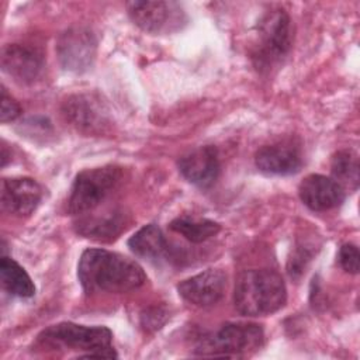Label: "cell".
<instances>
[{
	"label": "cell",
	"instance_id": "obj_3",
	"mask_svg": "<svg viewBox=\"0 0 360 360\" xmlns=\"http://www.w3.org/2000/svg\"><path fill=\"white\" fill-rule=\"evenodd\" d=\"M38 340L52 347H68L83 352L80 357H118L111 345L112 333L105 326H84L73 322H60L42 330Z\"/></svg>",
	"mask_w": 360,
	"mask_h": 360
},
{
	"label": "cell",
	"instance_id": "obj_17",
	"mask_svg": "<svg viewBox=\"0 0 360 360\" xmlns=\"http://www.w3.org/2000/svg\"><path fill=\"white\" fill-rule=\"evenodd\" d=\"M128 248L138 257L155 262L166 257L169 252L167 240L160 228L155 224L145 225L138 232H135L128 239Z\"/></svg>",
	"mask_w": 360,
	"mask_h": 360
},
{
	"label": "cell",
	"instance_id": "obj_21",
	"mask_svg": "<svg viewBox=\"0 0 360 360\" xmlns=\"http://www.w3.org/2000/svg\"><path fill=\"white\" fill-rule=\"evenodd\" d=\"M359 249L353 243H345L340 246L338 253V262L342 269L350 274L359 273Z\"/></svg>",
	"mask_w": 360,
	"mask_h": 360
},
{
	"label": "cell",
	"instance_id": "obj_11",
	"mask_svg": "<svg viewBox=\"0 0 360 360\" xmlns=\"http://www.w3.org/2000/svg\"><path fill=\"white\" fill-rule=\"evenodd\" d=\"M44 68L42 55L31 46L10 44L1 49V69L21 84L34 83Z\"/></svg>",
	"mask_w": 360,
	"mask_h": 360
},
{
	"label": "cell",
	"instance_id": "obj_7",
	"mask_svg": "<svg viewBox=\"0 0 360 360\" xmlns=\"http://www.w3.org/2000/svg\"><path fill=\"white\" fill-rule=\"evenodd\" d=\"M127 10L141 30L150 34H170L181 30L187 17L174 1H128Z\"/></svg>",
	"mask_w": 360,
	"mask_h": 360
},
{
	"label": "cell",
	"instance_id": "obj_22",
	"mask_svg": "<svg viewBox=\"0 0 360 360\" xmlns=\"http://www.w3.org/2000/svg\"><path fill=\"white\" fill-rule=\"evenodd\" d=\"M21 114L20 104L7 93L4 86L1 87V110H0V121L3 124L14 121Z\"/></svg>",
	"mask_w": 360,
	"mask_h": 360
},
{
	"label": "cell",
	"instance_id": "obj_8",
	"mask_svg": "<svg viewBox=\"0 0 360 360\" xmlns=\"http://www.w3.org/2000/svg\"><path fill=\"white\" fill-rule=\"evenodd\" d=\"M97 39L86 27H70L56 41V55L63 69L75 73L89 70L96 59Z\"/></svg>",
	"mask_w": 360,
	"mask_h": 360
},
{
	"label": "cell",
	"instance_id": "obj_12",
	"mask_svg": "<svg viewBox=\"0 0 360 360\" xmlns=\"http://www.w3.org/2000/svg\"><path fill=\"white\" fill-rule=\"evenodd\" d=\"M177 167L186 180L207 188L215 183L219 174L218 150L211 145L195 148L179 159Z\"/></svg>",
	"mask_w": 360,
	"mask_h": 360
},
{
	"label": "cell",
	"instance_id": "obj_18",
	"mask_svg": "<svg viewBox=\"0 0 360 360\" xmlns=\"http://www.w3.org/2000/svg\"><path fill=\"white\" fill-rule=\"evenodd\" d=\"M0 280L3 288L11 295L30 298L35 294V285L28 273L11 257L3 256L0 260Z\"/></svg>",
	"mask_w": 360,
	"mask_h": 360
},
{
	"label": "cell",
	"instance_id": "obj_20",
	"mask_svg": "<svg viewBox=\"0 0 360 360\" xmlns=\"http://www.w3.org/2000/svg\"><path fill=\"white\" fill-rule=\"evenodd\" d=\"M332 179L338 181L343 188L352 190L359 186V158L350 149H342L336 152L330 163Z\"/></svg>",
	"mask_w": 360,
	"mask_h": 360
},
{
	"label": "cell",
	"instance_id": "obj_16",
	"mask_svg": "<svg viewBox=\"0 0 360 360\" xmlns=\"http://www.w3.org/2000/svg\"><path fill=\"white\" fill-rule=\"evenodd\" d=\"M128 224L127 214L120 208H111L98 214H83L76 222L75 229L79 235L96 240L115 239Z\"/></svg>",
	"mask_w": 360,
	"mask_h": 360
},
{
	"label": "cell",
	"instance_id": "obj_4",
	"mask_svg": "<svg viewBox=\"0 0 360 360\" xmlns=\"http://www.w3.org/2000/svg\"><path fill=\"white\" fill-rule=\"evenodd\" d=\"M264 343L263 328L253 322H226L217 332L201 336L195 346L200 356L245 357Z\"/></svg>",
	"mask_w": 360,
	"mask_h": 360
},
{
	"label": "cell",
	"instance_id": "obj_19",
	"mask_svg": "<svg viewBox=\"0 0 360 360\" xmlns=\"http://www.w3.org/2000/svg\"><path fill=\"white\" fill-rule=\"evenodd\" d=\"M170 229L193 243H201L221 231V225L212 219L198 217H177L170 222Z\"/></svg>",
	"mask_w": 360,
	"mask_h": 360
},
{
	"label": "cell",
	"instance_id": "obj_5",
	"mask_svg": "<svg viewBox=\"0 0 360 360\" xmlns=\"http://www.w3.org/2000/svg\"><path fill=\"white\" fill-rule=\"evenodd\" d=\"M292 44L291 20L283 8L267 11L256 28L252 60L259 70H270L287 56Z\"/></svg>",
	"mask_w": 360,
	"mask_h": 360
},
{
	"label": "cell",
	"instance_id": "obj_2",
	"mask_svg": "<svg viewBox=\"0 0 360 360\" xmlns=\"http://www.w3.org/2000/svg\"><path fill=\"white\" fill-rule=\"evenodd\" d=\"M287 288L281 276L270 269H250L239 274L233 304L239 314L248 316L269 315L284 307Z\"/></svg>",
	"mask_w": 360,
	"mask_h": 360
},
{
	"label": "cell",
	"instance_id": "obj_9",
	"mask_svg": "<svg viewBox=\"0 0 360 360\" xmlns=\"http://www.w3.org/2000/svg\"><path fill=\"white\" fill-rule=\"evenodd\" d=\"M66 120L86 134H103L111 124L105 104L91 94H75L63 103Z\"/></svg>",
	"mask_w": 360,
	"mask_h": 360
},
{
	"label": "cell",
	"instance_id": "obj_13",
	"mask_svg": "<svg viewBox=\"0 0 360 360\" xmlns=\"http://www.w3.org/2000/svg\"><path fill=\"white\" fill-rule=\"evenodd\" d=\"M304 205L312 211H328L345 201V188L332 177L323 174L307 176L298 187Z\"/></svg>",
	"mask_w": 360,
	"mask_h": 360
},
{
	"label": "cell",
	"instance_id": "obj_10",
	"mask_svg": "<svg viewBox=\"0 0 360 360\" xmlns=\"http://www.w3.org/2000/svg\"><path fill=\"white\" fill-rule=\"evenodd\" d=\"M226 274L218 269H208L177 284L180 297L200 308L215 305L225 294Z\"/></svg>",
	"mask_w": 360,
	"mask_h": 360
},
{
	"label": "cell",
	"instance_id": "obj_23",
	"mask_svg": "<svg viewBox=\"0 0 360 360\" xmlns=\"http://www.w3.org/2000/svg\"><path fill=\"white\" fill-rule=\"evenodd\" d=\"M166 316H167V314L163 308L155 307V308L146 309L141 315V321H142V325H143L145 329H148V330L153 329L155 330V329H159L165 323Z\"/></svg>",
	"mask_w": 360,
	"mask_h": 360
},
{
	"label": "cell",
	"instance_id": "obj_15",
	"mask_svg": "<svg viewBox=\"0 0 360 360\" xmlns=\"http://www.w3.org/2000/svg\"><path fill=\"white\" fill-rule=\"evenodd\" d=\"M256 167L266 174L287 176L297 173L302 166L301 150L291 142H278L262 146L255 155Z\"/></svg>",
	"mask_w": 360,
	"mask_h": 360
},
{
	"label": "cell",
	"instance_id": "obj_1",
	"mask_svg": "<svg viewBox=\"0 0 360 360\" xmlns=\"http://www.w3.org/2000/svg\"><path fill=\"white\" fill-rule=\"evenodd\" d=\"M77 278L87 294L128 292L146 281L143 269L132 259L105 249H86L77 264Z\"/></svg>",
	"mask_w": 360,
	"mask_h": 360
},
{
	"label": "cell",
	"instance_id": "obj_6",
	"mask_svg": "<svg viewBox=\"0 0 360 360\" xmlns=\"http://www.w3.org/2000/svg\"><path fill=\"white\" fill-rule=\"evenodd\" d=\"M122 176V169L118 166H103L80 172L70 190L68 211L73 215L94 211L118 188Z\"/></svg>",
	"mask_w": 360,
	"mask_h": 360
},
{
	"label": "cell",
	"instance_id": "obj_14",
	"mask_svg": "<svg viewBox=\"0 0 360 360\" xmlns=\"http://www.w3.org/2000/svg\"><path fill=\"white\" fill-rule=\"evenodd\" d=\"M42 198L41 186L31 177L3 179L1 207L13 215H30Z\"/></svg>",
	"mask_w": 360,
	"mask_h": 360
}]
</instances>
